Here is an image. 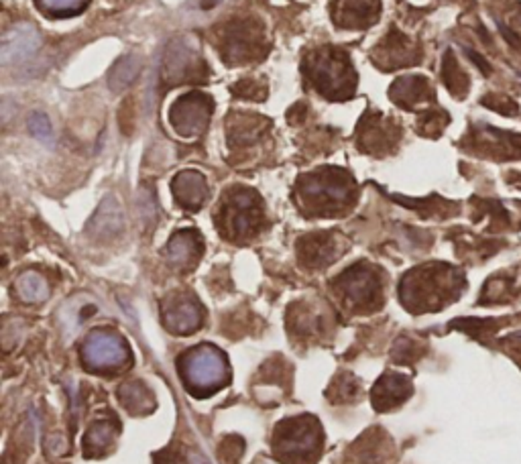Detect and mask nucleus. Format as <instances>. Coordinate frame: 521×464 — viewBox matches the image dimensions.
<instances>
[{
  "label": "nucleus",
  "instance_id": "9b49d317",
  "mask_svg": "<svg viewBox=\"0 0 521 464\" xmlns=\"http://www.w3.org/2000/svg\"><path fill=\"white\" fill-rule=\"evenodd\" d=\"M346 244L334 232H316L308 234L298 242V255L304 267L309 269H322L334 263L342 252H345Z\"/></svg>",
  "mask_w": 521,
  "mask_h": 464
},
{
  "label": "nucleus",
  "instance_id": "c85d7f7f",
  "mask_svg": "<svg viewBox=\"0 0 521 464\" xmlns=\"http://www.w3.org/2000/svg\"><path fill=\"white\" fill-rule=\"evenodd\" d=\"M232 92L239 98H249V100H265L267 86L259 80H241L232 86Z\"/></svg>",
  "mask_w": 521,
  "mask_h": 464
},
{
  "label": "nucleus",
  "instance_id": "f257e3e1",
  "mask_svg": "<svg viewBox=\"0 0 521 464\" xmlns=\"http://www.w3.org/2000/svg\"><path fill=\"white\" fill-rule=\"evenodd\" d=\"M298 202L309 216H338L353 206L356 184L353 175L338 167H322L301 175Z\"/></svg>",
  "mask_w": 521,
  "mask_h": 464
},
{
  "label": "nucleus",
  "instance_id": "a211bd4d",
  "mask_svg": "<svg viewBox=\"0 0 521 464\" xmlns=\"http://www.w3.org/2000/svg\"><path fill=\"white\" fill-rule=\"evenodd\" d=\"M326 309L309 301L289 308V328L298 336H317L326 328Z\"/></svg>",
  "mask_w": 521,
  "mask_h": 464
},
{
  "label": "nucleus",
  "instance_id": "4468645a",
  "mask_svg": "<svg viewBox=\"0 0 521 464\" xmlns=\"http://www.w3.org/2000/svg\"><path fill=\"white\" fill-rule=\"evenodd\" d=\"M204 320L202 306L198 299L185 293H177V296L169 298L163 306V322H166L167 330L174 334H190L200 328Z\"/></svg>",
  "mask_w": 521,
  "mask_h": 464
},
{
  "label": "nucleus",
  "instance_id": "cd10ccee",
  "mask_svg": "<svg viewBox=\"0 0 521 464\" xmlns=\"http://www.w3.org/2000/svg\"><path fill=\"white\" fill-rule=\"evenodd\" d=\"M361 393V387L355 377H350L348 373L340 374V377L332 383V387L328 391V395L332 399V403H340V402H353V399Z\"/></svg>",
  "mask_w": 521,
  "mask_h": 464
},
{
  "label": "nucleus",
  "instance_id": "aec40b11",
  "mask_svg": "<svg viewBox=\"0 0 521 464\" xmlns=\"http://www.w3.org/2000/svg\"><path fill=\"white\" fill-rule=\"evenodd\" d=\"M373 62L381 70H395L405 63L410 65V45H407V41L399 33H389L374 49Z\"/></svg>",
  "mask_w": 521,
  "mask_h": 464
},
{
  "label": "nucleus",
  "instance_id": "39448f33",
  "mask_svg": "<svg viewBox=\"0 0 521 464\" xmlns=\"http://www.w3.org/2000/svg\"><path fill=\"white\" fill-rule=\"evenodd\" d=\"M322 446V428L312 415L283 420L275 428L273 450L288 464H312Z\"/></svg>",
  "mask_w": 521,
  "mask_h": 464
},
{
  "label": "nucleus",
  "instance_id": "6ab92c4d",
  "mask_svg": "<svg viewBox=\"0 0 521 464\" xmlns=\"http://www.w3.org/2000/svg\"><path fill=\"white\" fill-rule=\"evenodd\" d=\"M202 239L195 231H179L167 244V259L171 265L179 269H187L194 263H198L202 255Z\"/></svg>",
  "mask_w": 521,
  "mask_h": 464
},
{
  "label": "nucleus",
  "instance_id": "1a4fd4ad",
  "mask_svg": "<svg viewBox=\"0 0 521 464\" xmlns=\"http://www.w3.org/2000/svg\"><path fill=\"white\" fill-rule=\"evenodd\" d=\"M214 110L212 98L200 92H190L177 98L169 110V120L179 135L198 137L206 130Z\"/></svg>",
  "mask_w": 521,
  "mask_h": 464
},
{
  "label": "nucleus",
  "instance_id": "a878e982",
  "mask_svg": "<svg viewBox=\"0 0 521 464\" xmlns=\"http://www.w3.org/2000/svg\"><path fill=\"white\" fill-rule=\"evenodd\" d=\"M114 438V426L110 421H98L92 428L88 430L86 434V450L88 454H98L104 448H109L112 444Z\"/></svg>",
  "mask_w": 521,
  "mask_h": 464
},
{
  "label": "nucleus",
  "instance_id": "2eb2a0df",
  "mask_svg": "<svg viewBox=\"0 0 521 464\" xmlns=\"http://www.w3.org/2000/svg\"><path fill=\"white\" fill-rule=\"evenodd\" d=\"M379 0H334L332 19L340 29H366L379 21Z\"/></svg>",
  "mask_w": 521,
  "mask_h": 464
},
{
  "label": "nucleus",
  "instance_id": "6e6552de",
  "mask_svg": "<svg viewBox=\"0 0 521 464\" xmlns=\"http://www.w3.org/2000/svg\"><path fill=\"white\" fill-rule=\"evenodd\" d=\"M130 353L127 340L117 332L94 330L81 345V361L90 371H114L128 363Z\"/></svg>",
  "mask_w": 521,
  "mask_h": 464
},
{
  "label": "nucleus",
  "instance_id": "bb28decb",
  "mask_svg": "<svg viewBox=\"0 0 521 464\" xmlns=\"http://www.w3.org/2000/svg\"><path fill=\"white\" fill-rule=\"evenodd\" d=\"M88 0H37L41 11L53 16H71L86 8Z\"/></svg>",
  "mask_w": 521,
  "mask_h": 464
},
{
  "label": "nucleus",
  "instance_id": "7ed1b4c3",
  "mask_svg": "<svg viewBox=\"0 0 521 464\" xmlns=\"http://www.w3.org/2000/svg\"><path fill=\"white\" fill-rule=\"evenodd\" d=\"M263 220V202H260L257 192L241 185L224 192L216 214L218 231L224 239L236 242L252 239V236L259 234Z\"/></svg>",
  "mask_w": 521,
  "mask_h": 464
},
{
  "label": "nucleus",
  "instance_id": "5701e85b",
  "mask_svg": "<svg viewBox=\"0 0 521 464\" xmlns=\"http://www.w3.org/2000/svg\"><path fill=\"white\" fill-rule=\"evenodd\" d=\"M118 395L122 405H125L130 413H145L153 410V395L138 381L122 385Z\"/></svg>",
  "mask_w": 521,
  "mask_h": 464
},
{
  "label": "nucleus",
  "instance_id": "9d476101",
  "mask_svg": "<svg viewBox=\"0 0 521 464\" xmlns=\"http://www.w3.org/2000/svg\"><path fill=\"white\" fill-rule=\"evenodd\" d=\"M166 80L169 81H204L208 76L206 63L192 43H187V39H175L169 45L166 63Z\"/></svg>",
  "mask_w": 521,
  "mask_h": 464
},
{
  "label": "nucleus",
  "instance_id": "412c9836",
  "mask_svg": "<svg viewBox=\"0 0 521 464\" xmlns=\"http://www.w3.org/2000/svg\"><path fill=\"white\" fill-rule=\"evenodd\" d=\"M263 125H269V120L255 114L236 112L231 118H226V137L234 147L236 145H251L263 133Z\"/></svg>",
  "mask_w": 521,
  "mask_h": 464
},
{
  "label": "nucleus",
  "instance_id": "20e7f679",
  "mask_svg": "<svg viewBox=\"0 0 521 464\" xmlns=\"http://www.w3.org/2000/svg\"><path fill=\"white\" fill-rule=\"evenodd\" d=\"M184 385L194 397H208L224 387L228 361L216 346L202 345L190 348L177 358Z\"/></svg>",
  "mask_w": 521,
  "mask_h": 464
},
{
  "label": "nucleus",
  "instance_id": "4be33fe9",
  "mask_svg": "<svg viewBox=\"0 0 521 464\" xmlns=\"http://www.w3.org/2000/svg\"><path fill=\"white\" fill-rule=\"evenodd\" d=\"M14 291H16V296H19L23 301H27V304H39V301L47 299L49 285L39 273L27 271L14 281Z\"/></svg>",
  "mask_w": 521,
  "mask_h": 464
},
{
  "label": "nucleus",
  "instance_id": "f03ea898",
  "mask_svg": "<svg viewBox=\"0 0 521 464\" xmlns=\"http://www.w3.org/2000/svg\"><path fill=\"white\" fill-rule=\"evenodd\" d=\"M304 76L317 94L328 100H348L356 92L358 76L346 52L326 45L309 52L304 60Z\"/></svg>",
  "mask_w": 521,
  "mask_h": 464
},
{
  "label": "nucleus",
  "instance_id": "7c9ffc66",
  "mask_svg": "<svg viewBox=\"0 0 521 464\" xmlns=\"http://www.w3.org/2000/svg\"><path fill=\"white\" fill-rule=\"evenodd\" d=\"M192 464H208V460L204 459V456H200V454H195V456H192Z\"/></svg>",
  "mask_w": 521,
  "mask_h": 464
},
{
  "label": "nucleus",
  "instance_id": "b1692460",
  "mask_svg": "<svg viewBox=\"0 0 521 464\" xmlns=\"http://www.w3.org/2000/svg\"><path fill=\"white\" fill-rule=\"evenodd\" d=\"M138 70H141V60L137 55H127L122 57L118 63H114V68L110 70V88L112 90H122L127 88L130 81L138 76Z\"/></svg>",
  "mask_w": 521,
  "mask_h": 464
},
{
  "label": "nucleus",
  "instance_id": "c756f323",
  "mask_svg": "<svg viewBox=\"0 0 521 464\" xmlns=\"http://www.w3.org/2000/svg\"><path fill=\"white\" fill-rule=\"evenodd\" d=\"M29 128L33 137H37L39 141L43 143H52L53 141V133H52V125H49V118L43 112H35L29 118Z\"/></svg>",
  "mask_w": 521,
  "mask_h": 464
},
{
  "label": "nucleus",
  "instance_id": "423d86ee",
  "mask_svg": "<svg viewBox=\"0 0 521 464\" xmlns=\"http://www.w3.org/2000/svg\"><path fill=\"white\" fill-rule=\"evenodd\" d=\"M216 43L226 65H247L259 62L263 60L269 49L263 27L251 19L226 23L218 31Z\"/></svg>",
  "mask_w": 521,
  "mask_h": 464
},
{
  "label": "nucleus",
  "instance_id": "f3484780",
  "mask_svg": "<svg viewBox=\"0 0 521 464\" xmlns=\"http://www.w3.org/2000/svg\"><path fill=\"white\" fill-rule=\"evenodd\" d=\"M174 195L179 206L185 210H198L208 198L206 179L198 171H182L174 177Z\"/></svg>",
  "mask_w": 521,
  "mask_h": 464
},
{
  "label": "nucleus",
  "instance_id": "ddd939ff",
  "mask_svg": "<svg viewBox=\"0 0 521 464\" xmlns=\"http://www.w3.org/2000/svg\"><path fill=\"white\" fill-rule=\"evenodd\" d=\"M41 35L29 23H19L8 29L0 43V62L3 65H19L29 62L39 52Z\"/></svg>",
  "mask_w": 521,
  "mask_h": 464
},
{
  "label": "nucleus",
  "instance_id": "dca6fc26",
  "mask_svg": "<svg viewBox=\"0 0 521 464\" xmlns=\"http://www.w3.org/2000/svg\"><path fill=\"white\" fill-rule=\"evenodd\" d=\"M410 393H412L410 379L397 373H385L373 387L371 393L373 407L377 412L393 410L399 403H403Z\"/></svg>",
  "mask_w": 521,
  "mask_h": 464
},
{
  "label": "nucleus",
  "instance_id": "f8f14e48",
  "mask_svg": "<svg viewBox=\"0 0 521 464\" xmlns=\"http://www.w3.org/2000/svg\"><path fill=\"white\" fill-rule=\"evenodd\" d=\"M397 138V130L393 122L383 117L381 112H366L358 122L356 130V147L371 155H383L393 147Z\"/></svg>",
  "mask_w": 521,
  "mask_h": 464
},
{
  "label": "nucleus",
  "instance_id": "0eeeda50",
  "mask_svg": "<svg viewBox=\"0 0 521 464\" xmlns=\"http://www.w3.org/2000/svg\"><path fill=\"white\" fill-rule=\"evenodd\" d=\"M334 291L355 312H373L381 306L383 279L377 267L356 263L334 279Z\"/></svg>",
  "mask_w": 521,
  "mask_h": 464
},
{
  "label": "nucleus",
  "instance_id": "393cba45",
  "mask_svg": "<svg viewBox=\"0 0 521 464\" xmlns=\"http://www.w3.org/2000/svg\"><path fill=\"white\" fill-rule=\"evenodd\" d=\"M120 210L117 206V202L112 198H106L104 204L98 210V214L94 216V223L90 224L92 228H96V234H104L109 231V234L117 232L120 228Z\"/></svg>",
  "mask_w": 521,
  "mask_h": 464
}]
</instances>
